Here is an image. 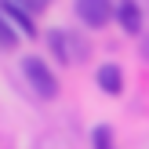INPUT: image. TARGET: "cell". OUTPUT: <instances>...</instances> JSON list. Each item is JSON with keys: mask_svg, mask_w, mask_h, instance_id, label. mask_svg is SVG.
Segmentation results:
<instances>
[{"mask_svg": "<svg viewBox=\"0 0 149 149\" xmlns=\"http://www.w3.org/2000/svg\"><path fill=\"white\" fill-rule=\"evenodd\" d=\"M22 73H26V80L33 84V91L40 95V98H55V95H58V80H55V73L47 69L44 58L29 55L26 62H22Z\"/></svg>", "mask_w": 149, "mask_h": 149, "instance_id": "cell-1", "label": "cell"}, {"mask_svg": "<svg viewBox=\"0 0 149 149\" xmlns=\"http://www.w3.org/2000/svg\"><path fill=\"white\" fill-rule=\"evenodd\" d=\"M77 18L87 29H106L116 18V7L113 0H77Z\"/></svg>", "mask_w": 149, "mask_h": 149, "instance_id": "cell-2", "label": "cell"}, {"mask_svg": "<svg viewBox=\"0 0 149 149\" xmlns=\"http://www.w3.org/2000/svg\"><path fill=\"white\" fill-rule=\"evenodd\" d=\"M116 18H120L124 33H138V29H142V7H138L135 0H120V4H116Z\"/></svg>", "mask_w": 149, "mask_h": 149, "instance_id": "cell-3", "label": "cell"}, {"mask_svg": "<svg viewBox=\"0 0 149 149\" xmlns=\"http://www.w3.org/2000/svg\"><path fill=\"white\" fill-rule=\"evenodd\" d=\"M98 87L106 95H120L124 91V73H120V65H98Z\"/></svg>", "mask_w": 149, "mask_h": 149, "instance_id": "cell-4", "label": "cell"}, {"mask_svg": "<svg viewBox=\"0 0 149 149\" xmlns=\"http://www.w3.org/2000/svg\"><path fill=\"white\" fill-rule=\"evenodd\" d=\"M47 47H51V55H55L62 65H69V62H73V51H69L73 44H69V36H65L62 29H51V33H47Z\"/></svg>", "mask_w": 149, "mask_h": 149, "instance_id": "cell-5", "label": "cell"}, {"mask_svg": "<svg viewBox=\"0 0 149 149\" xmlns=\"http://www.w3.org/2000/svg\"><path fill=\"white\" fill-rule=\"evenodd\" d=\"M0 11H4L11 22H18V29H22L26 36H33V33H36V26H33V18H29V11H26V7H18L15 0H4V4H0Z\"/></svg>", "mask_w": 149, "mask_h": 149, "instance_id": "cell-6", "label": "cell"}, {"mask_svg": "<svg viewBox=\"0 0 149 149\" xmlns=\"http://www.w3.org/2000/svg\"><path fill=\"white\" fill-rule=\"evenodd\" d=\"M15 44H18V33L11 29V18H4V15H0V51H11Z\"/></svg>", "mask_w": 149, "mask_h": 149, "instance_id": "cell-7", "label": "cell"}, {"mask_svg": "<svg viewBox=\"0 0 149 149\" xmlns=\"http://www.w3.org/2000/svg\"><path fill=\"white\" fill-rule=\"evenodd\" d=\"M95 149H113V131L109 127H95Z\"/></svg>", "mask_w": 149, "mask_h": 149, "instance_id": "cell-8", "label": "cell"}, {"mask_svg": "<svg viewBox=\"0 0 149 149\" xmlns=\"http://www.w3.org/2000/svg\"><path fill=\"white\" fill-rule=\"evenodd\" d=\"M22 4H26L29 11H36V7H44V4H51V0H22Z\"/></svg>", "mask_w": 149, "mask_h": 149, "instance_id": "cell-9", "label": "cell"}]
</instances>
